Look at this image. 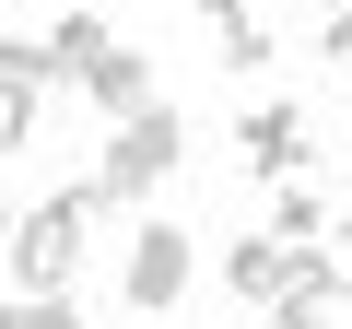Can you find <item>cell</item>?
Instances as JSON below:
<instances>
[{"mask_svg": "<svg viewBox=\"0 0 352 329\" xmlns=\"http://www.w3.org/2000/svg\"><path fill=\"white\" fill-rule=\"evenodd\" d=\"M106 47H118V36H106L94 12H59V24H47V59H59V83H82V71H94Z\"/></svg>", "mask_w": 352, "mask_h": 329, "instance_id": "obj_8", "label": "cell"}, {"mask_svg": "<svg viewBox=\"0 0 352 329\" xmlns=\"http://www.w3.org/2000/svg\"><path fill=\"white\" fill-rule=\"evenodd\" d=\"M36 118H47V83H36V71H0V153H24Z\"/></svg>", "mask_w": 352, "mask_h": 329, "instance_id": "obj_9", "label": "cell"}, {"mask_svg": "<svg viewBox=\"0 0 352 329\" xmlns=\"http://www.w3.org/2000/svg\"><path fill=\"white\" fill-rule=\"evenodd\" d=\"M329 59H352V0H329Z\"/></svg>", "mask_w": 352, "mask_h": 329, "instance_id": "obj_12", "label": "cell"}, {"mask_svg": "<svg viewBox=\"0 0 352 329\" xmlns=\"http://www.w3.org/2000/svg\"><path fill=\"white\" fill-rule=\"evenodd\" d=\"M82 106H94V118H141V106H153V59H141V47L118 36V47H106V59L82 71Z\"/></svg>", "mask_w": 352, "mask_h": 329, "instance_id": "obj_6", "label": "cell"}, {"mask_svg": "<svg viewBox=\"0 0 352 329\" xmlns=\"http://www.w3.org/2000/svg\"><path fill=\"white\" fill-rule=\"evenodd\" d=\"M340 235H352V200H340Z\"/></svg>", "mask_w": 352, "mask_h": 329, "instance_id": "obj_14", "label": "cell"}, {"mask_svg": "<svg viewBox=\"0 0 352 329\" xmlns=\"http://www.w3.org/2000/svg\"><path fill=\"white\" fill-rule=\"evenodd\" d=\"M317 317H329V294H305V282H294L282 306H258V329H317Z\"/></svg>", "mask_w": 352, "mask_h": 329, "instance_id": "obj_11", "label": "cell"}, {"mask_svg": "<svg viewBox=\"0 0 352 329\" xmlns=\"http://www.w3.org/2000/svg\"><path fill=\"white\" fill-rule=\"evenodd\" d=\"M317 224H329V212H317V189H282V200H270V235H294V247H305Z\"/></svg>", "mask_w": 352, "mask_h": 329, "instance_id": "obj_10", "label": "cell"}, {"mask_svg": "<svg viewBox=\"0 0 352 329\" xmlns=\"http://www.w3.org/2000/svg\"><path fill=\"white\" fill-rule=\"evenodd\" d=\"M94 212H106V177L36 200V212L12 224V294H71V270H82V224H94Z\"/></svg>", "mask_w": 352, "mask_h": 329, "instance_id": "obj_1", "label": "cell"}, {"mask_svg": "<svg viewBox=\"0 0 352 329\" xmlns=\"http://www.w3.org/2000/svg\"><path fill=\"white\" fill-rule=\"evenodd\" d=\"M200 36L223 47V71H258V59H270V24L247 12V0H200Z\"/></svg>", "mask_w": 352, "mask_h": 329, "instance_id": "obj_7", "label": "cell"}, {"mask_svg": "<svg viewBox=\"0 0 352 329\" xmlns=\"http://www.w3.org/2000/svg\"><path fill=\"white\" fill-rule=\"evenodd\" d=\"M176 153H188V118H176V106H141V118L106 129V164H94V177H106V200H153L176 177Z\"/></svg>", "mask_w": 352, "mask_h": 329, "instance_id": "obj_2", "label": "cell"}, {"mask_svg": "<svg viewBox=\"0 0 352 329\" xmlns=\"http://www.w3.org/2000/svg\"><path fill=\"white\" fill-rule=\"evenodd\" d=\"M12 224H24V212H12V200H0V247H12Z\"/></svg>", "mask_w": 352, "mask_h": 329, "instance_id": "obj_13", "label": "cell"}, {"mask_svg": "<svg viewBox=\"0 0 352 329\" xmlns=\"http://www.w3.org/2000/svg\"><path fill=\"white\" fill-rule=\"evenodd\" d=\"M223 294H235L247 317H258V306H282V294H294V235H270V224H258V235H235V247H223Z\"/></svg>", "mask_w": 352, "mask_h": 329, "instance_id": "obj_4", "label": "cell"}, {"mask_svg": "<svg viewBox=\"0 0 352 329\" xmlns=\"http://www.w3.org/2000/svg\"><path fill=\"white\" fill-rule=\"evenodd\" d=\"M235 153H247V177H294V164L317 153V129H305V106H247L235 118Z\"/></svg>", "mask_w": 352, "mask_h": 329, "instance_id": "obj_5", "label": "cell"}, {"mask_svg": "<svg viewBox=\"0 0 352 329\" xmlns=\"http://www.w3.org/2000/svg\"><path fill=\"white\" fill-rule=\"evenodd\" d=\"M188 270H200V247H188V235H176V224H141V235H129V270H118L129 317H164L176 294H188Z\"/></svg>", "mask_w": 352, "mask_h": 329, "instance_id": "obj_3", "label": "cell"}]
</instances>
